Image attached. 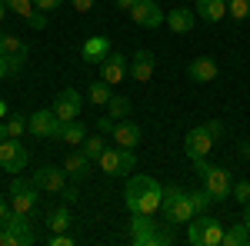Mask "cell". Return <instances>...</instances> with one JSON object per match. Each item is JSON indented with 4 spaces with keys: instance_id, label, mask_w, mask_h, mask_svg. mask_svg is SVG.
Returning <instances> with one entry per match:
<instances>
[{
    "instance_id": "4",
    "label": "cell",
    "mask_w": 250,
    "mask_h": 246,
    "mask_svg": "<svg viewBox=\"0 0 250 246\" xmlns=\"http://www.w3.org/2000/svg\"><path fill=\"white\" fill-rule=\"evenodd\" d=\"M160 213H164V220L167 223H190L193 216H197V209L190 207V196H187V189L170 183V187H164V200H160Z\"/></svg>"
},
{
    "instance_id": "19",
    "label": "cell",
    "mask_w": 250,
    "mask_h": 246,
    "mask_svg": "<svg viewBox=\"0 0 250 246\" xmlns=\"http://www.w3.org/2000/svg\"><path fill=\"white\" fill-rule=\"evenodd\" d=\"M110 50H114V47H110V37H87L83 47H80V57L87 60V63H100Z\"/></svg>"
},
{
    "instance_id": "48",
    "label": "cell",
    "mask_w": 250,
    "mask_h": 246,
    "mask_svg": "<svg viewBox=\"0 0 250 246\" xmlns=\"http://www.w3.org/2000/svg\"><path fill=\"white\" fill-rule=\"evenodd\" d=\"M3 37H7V34H3V30H0V43H3Z\"/></svg>"
},
{
    "instance_id": "17",
    "label": "cell",
    "mask_w": 250,
    "mask_h": 246,
    "mask_svg": "<svg viewBox=\"0 0 250 246\" xmlns=\"http://www.w3.org/2000/svg\"><path fill=\"white\" fill-rule=\"evenodd\" d=\"M217 74H220V67L213 57H193L187 63V76L193 83H210V80H217Z\"/></svg>"
},
{
    "instance_id": "41",
    "label": "cell",
    "mask_w": 250,
    "mask_h": 246,
    "mask_svg": "<svg viewBox=\"0 0 250 246\" xmlns=\"http://www.w3.org/2000/svg\"><path fill=\"white\" fill-rule=\"evenodd\" d=\"M207 127H210V133H213V136H217V140L224 136V120H210Z\"/></svg>"
},
{
    "instance_id": "45",
    "label": "cell",
    "mask_w": 250,
    "mask_h": 246,
    "mask_svg": "<svg viewBox=\"0 0 250 246\" xmlns=\"http://www.w3.org/2000/svg\"><path fill=\"white\" fill-rule=\"evenodd\" d=\"M244 227L250 229V203H244Z\"/></svg>"
},
{
    "instance_id": "2",
    "label": "cell",
    "mask_w": 250,
    "mask_h": 246,
    "mask_svg": "<svg viewBox=\"0 0 250 246\" xmlns=\"http://www.w3.org/2000/svg\"><path fill=\"white\" fill-rule=\"evenodd\" d=\"M130 243L134 246H173L177 233H173V223H167V220L157 223L147 213H134V220H130Z\"/></svg>"
},
{
    "instance_id": "14",
    "label": "cell",
    "mask_w": 250,
    "mask_h": 246,
    "mask_svg": "<svg viewBox=\"0 0 250 246\" xmlns=\"http://www.w3.org/2000/svg\"><path fill=\"white\" fill-rule=\"evenodd\" d=\"M110 143L127 147V150H137V147L144 143V130H140V123H134V120H117L114 130H110Z\"/></svg>"
},
{
    "instance_id": "26",
    "label": "cell",
    "mask_w": 250,
    "mask_h": 246,
    "mask_svg": "<svg viewBox=\"0 0 250 246\" xmlns=\"http://www.w3.org/2000/svg\"><path fill=\"white\" fill-rule=\"evenodd\" d=\"M23 60L27 57H10V54L0 50V83H3L7 76H17L20 70H23Z\"/></svg>"
},
{
    "instance_id": "27",
    "label": "cell",
    "mask_w": 250,
    "mask_h": 246,
    "mask_svg": "<svg viewBox=\"0 0 250 246\" xmlns=\"http://www.w3.org/2000/svg\"><path fill=\"white\" fill-rule=\"evenodd\" d=\"M107 116H114V120H127V116H130V100L120 96V94H114L110 100H107Z\"/></svg>"
},
{
    "instance_id": "10",
    "label": "cell",
    "mask_w": 250,
    "mask_h": 246,
    "mask_svg": "<svg viewBox=\"0 0 250 246\" xmlns=\"http://www.w3.org/2000/svg\"><path fill=\"white\" fill-rule=\"evenodd\" d=\"M213 143H217V136L210 133V127L200 123V127L187 130V136H184V153H187L190 160H200V156H207V153L213 150Z\"/></svg>"
},
{
    "instance_id": "13",
    "label": "cell",
    "mask_w": 250,
    "mask_h": 246,
    "mask_svg": "<svg viewBox=\"0 0 250 246\" xmlns=\"http://www.w3.org/2000/svg\"><path fill=\"white\" fill-rule=\"evenodd\" d=\"M50 110L67 123V120H77L80 110H83V96H80V90H70V87H63L57 96H54V103H50Z\"/></svg>"
},
{
    "instance_id": "33",
    "label": "cell",
    "mask_w": 250,
    "mask_h": 246,
    "mask_svg": "<svg viewBox=\"0 0 250 246\" xmlns=\"http://www.w3.org/2000/svg\"><path fill=\"white\" fill-rule=\"evenodd\" d=\"M227 14L233 20H247L250 17V0H227Z\"/></svg>"
},
{
    "instance_id": "29",
    "label": "cell",
    "mask_w": 250,
    "mask_h": 246,
    "mask_svg": "<svg viewBox=\"0 0 250 246\" xmlns=\"http://www.w3.org/2000/svg\"><path fill=\"white\" fill-rule=\"evenodd\" d=\"M114 96V90H110V83L107 80H94L90 83V103H97V107H107V100Z\"/></svg>"
},
{
    "instance_id": "6",
    "label": "cell",
    "mask_w": 250,
    "mask_h": 246,
    "mask_svg": "<svg viewBox=\"0 0 250 246\" xmlns=\"http://www.w3.org/2000/svg\"><path fill=\"white\" fill-rule=\"evenodd\" d=\"M97 167L104 176H127V173L137 167V156L134 150H127V147H107V150L100 153V160H97Z\"/></svg>"
},
{
    "instance_id": "34",
    "label": "cell",
    "mask_w": 250,
    "mask_h": 246,
    "mask_svg": "<svg viewBox=\"0 0 250 246\" xmlns=\"http://www.w3.org/2000/svg\"><path fill=\"white\" fill-rule=\"evenodd\" d=\"M230 196L240 203V207H244V203H250V180H233Z\"/></svg>"
},
{
    "instance_id": "12",
    "label": "cell",
    "mask_w": 250,
    "mask_h": 246,
    "mask_svg": "<svg viewBox=\"0 0 250 246\" xmlns=\"http://www.w3.org/2000/svg\"><path fill=\"white\" fill-rule=\"evenodd\" d=\"M97 67H100V80H107L110 87L124 83V80L130 76V60L124 57V54H117V50H110V54L100 60Z\"/></svg>"
},
{
    "instance_id": "44",
    "label": "cell",
    "mask_w": 250,
    "mask_h": 246,
    "mask_svg": "<svg viewBox=\"0 0 250 246\" xmlns=\"http://www.w3.org/2000/svg\"><path fill=\"white\" fill-rule=\"evenodd\" d=\"M7 213H10V200H7V196H3V193H0V220H3V216H7Z\"/></svg>"
},
{
    "instance_id": "15",
    "label": "cell",
    "mask_w": 250,
    "mask_h": 246,
    "mask_svg": "<svg viewBox=\"0 0 250 246\" xmlns=\"http://www.w3.org/2000/svg\"><path fill=\"white\" fill-rule=\"evenodd\" d=\"M34 183H37V189H43V193H63L67 189V173H63V167H40V170H34Z\"/></svg>"
},
{
    "instance_id": "38",
    "label": "cell",
    "mask_w": 250,
    "mask_h": 246,
    "mask_svg": "<svg viewBox=\"0 0 250 246\" xmlns=\"http://www.w3.org/2000/svg\"><path fill=\"white\" fill-rule=\"evenodd\" d=\"M94 3H97V0H70V7H74L77 14H90V10H94Z\"/></svg>"
},
{
    "instance_id": "30",
    "label": "cell",
    "mask_w": 250,
    "mask_h": 246,
    "mask_svg": "<svg viewBox=\"0 0 250 246\" xmlns=\"http://www.w3.org/2000/svg\"><path fill=\"white\" fill-rule=\"evenodd\" d=\"M187 196H190V207L197 209V213H207L210 203H217L210 193H207V187H204V189H187Z\"/></svg>"
},
{
    "instance_id": "31",
    "label": "cell",
    "mask_w": 250,
    "mask_h": 246,
    "mask_svg": "<svg viewBox=\"0 0 250 246\" xmlns=\"http://www.w3.org/2000/svg\"><path fill=\"white\" fill-rule=\"evenodd\" d=\"M3 3H7V10H10V14H17V17H23V20H30L34 14H37L34 0H3Z\"/></svg>"
},
{
    "instance_id": "22",
    "label": "cell",
    "mask_w": 250,
    "mask_h": 246,
    "mask_svg": "<svg viewBox=\"0 0 250 246\" xmlns=\"http://www.w3.org/2000/svg\"><path fill=\"white\" fill-rule=\"evenodd\" d=\"M224 220H217L210 213H204V246H220L224 243Z\"/></svg>"
},
{
    "instance_id": "37",
    "label": "cell",
    "mask_w": 250,
    "mask_h": 246,
    "mask_svg": "<svg viewBox=\"0 0 250 246\" xmlns=\"http://www.w3.org/2000/svg\"><path fill=\"white\" fill-rule=\"evenodd\" d=\"M34 7L43 10V14H50V10H60L63 7V0H34Z\"/></svg>"
},
{
    "instance_id": "42",
    "label": "cell",
    "mask_w": 250,
    "mask_h": 246,
    "mask_svg": "<svg viewBox=\"0 0 250 246\" xmlns=\"http://www.w3.org/2000/svg\"><path fill=\"white\" fill-rule=\"evenodd\" d=\"M77 200H80V193H77L74 187H67V189H63V203H77Z\"/></svg>"
},
{
    "instance_id": "5",
    "label": "cell",
    "mask_w": 250,
    "mask_h": 246,
    "mask_svg": "<svg viewBox=\"0 0 250 246\" xmlns=\"http://www.w3.org/2000/svg\"><path fill=\"white\" fill-rule=\"evenodd\" d=\"M3 227H7V240H3V246H34L37 243L34 216H27V213L10 209V213L3 216Z\"/></svg>"
},
{
    "instance_id": "39",
    "label": "cell",
    "mask_w": 250,
    "mask_h": 246,
    "mask_svg": "<svg viewBox=\"0 0 250 246\" xmlns=\"http://www.w3.org/2000/svg\"><path fill=\"white\" fill-rule=\"evenodd\" d=\"M27 23H30V27H34V30H43V27H47V14H43V10H37V14H34V17L27 20Z\"/></svg>"
},
{
    "instance_id": "11",
    "label": "cell",
    "mask_w": 250,
    "mask_h": 246,
    "mask_svg": "<svg viewBox=\"0 0 250 246\" xmlns=\"http://www.w3.org/2000/svg\"><path fill=\"white\" fill-rule=\"evenodd\" d=\"M130 20H134L137 27H147V30H157V27H164V7L157 3V0H137L134 10H130Z\"/></svg>"
},
{
    "instance_id": "20",
    "label": "cell",
    "mask_w": 250,
    "mask_h": 246,
    "mask_svg": "<svg viewBox=\"0 0 250 246\" xmlns=\"http://www.w3.org/2000/svg\"><path fill=\"white\" fill-rule=\"evenodd\" d=\"M130 76H134L137 83H147L154 76V54L150 50H137L134 54V60H130Z\"/></svg>"
},
{
    "instance_id": "25",
    "label": "cell",
    "mask_w": 250,
    "mask_h": 246,
    "mask_svg": "<svg viewBox=\"0 0 250 246\" xmlns=\"http://www.w3.org/2000/svg\"><path fill=\"white\" fill-rule=\"evenodd\" d=\"M80 153H83V156H90V160H100V153L107 150V140H104V136H100V133H94V136H90V133H87V140H83V143H80L77 147Z\"/></svg>"
},
{
    "instance_id": "1",
    "label": "cell",
    "mask_w": 250,
    "mask_h": 246,
    "mask_svg": "<svg viewBox=\"0 0 250 246\" xmlns=\"http://www.w3.org/2000/svg\"><path fill=\"white\" fill-rule=\"evenodd\" d=\"M160 200H164V187L157 183L154 176L137 173V176L127 180L124 203H127V209H130V216H134V213H147V216H154L157 209H160Z\"/></svg>"
},
{
    "instance_id": "43",
    "label": "cell",
    "mask_w": 250,
    "mask_h": 246,
    "mask_svg": "<svg viewBox=\"0 0 250 246\" xmlns=\"http://www.w3.org/2000/svg\"><path fill=\"white\" fill-rule=\"evenodd\" d=\"M117 3V10H127V14H130V10H134V3L137 0H114Z\"/></svg>"
},
{
    "instance_id": "23",
    "label": "cell",
    "mask_w": 250,
    "mask_h": 246,
    "mask_svg": "<svg viewBox=\"0 0 250 246\" xmlns=\"http://www.w3.org/2000/svg\"><path fill=\"white\" fill-rule=\"evenodd\" d=\"M87 140V127L80 123V120H67L63 123V130H60V140L57 143H67V147H80Z\"/></svg>"
},
{
    "instance_id": "24",
    "label": "cell",
    "mask_w": 250,
    "mask_h": 246,
    "mask_svg": "<svg viewBox=\"0 0 250 246\" xmlns=\"http://www.w3.org/2000/svg\"><path fill=\"white\" fill-rule=\"evenodd\" d=\"M250 243V229L244 227V220L240 223H230V227L224 229V243L220 246H247Z\"/></svg>"
},
{
    "instance_id": "36",
    "label": "cell",
    "mask_w": 250,
    "mask_h": 246,
    "mask_svg": "<svg viewBox=\"0 0 250 246\" xmlns=\"http://www.w3.org/2000/svg\"><path fill=\"white\" fill-rule=\"evenodd\" d=\"M47 243H50V246H74L77 240H74V236H67V229H63V233H54V236H47Z\"/></svg>"
},
{
    "instance_id": "32",
    "label": "cell",
    "mask_w": 250,
    "mask_h": 246,
    "mask_svg": "<svg viewBox=\"0 0 250 246\" xmlns=\"http://www.w3.org/2000/svg\"><path fill=\"white\" fill-rule=\"evenodd\" d=\"M0 50H3V54H10V57H27V43H23L20 37H14V34H7V37H3Z\"/></svg>"
},
{
    "instance_id": "47",
    "label": "cell",
    "mask_w": 250,
    "mask_h": 246,
    "mask_svg": "<svg viewBox=\"0 0 250 246\" xmlns=\"http://www.w3.org/2000/svg\"><path fill=\"white\" fill-rule=\"evenodd\" d=\"M3 140H7V127L0 123V143H3Z\"/></svg>"
},
{
    "instance_id": "7",
    "label": "cell",
    "mask_w": 250,
    "mask_h": 246,
    "mask_svg": "<svg viewBox=\"0 0 250 246\" xmlns=\"http://www.w3.org/2000/svg\"><path fill=\"white\" fill-rule=\"evenodd\" d=\"M27 160H30V153L20 143V136H7V140L0 143V170H7L10 176H17V173L27 167Z\"/></svg>"
},
{
    "instance_id": "21",
    "label": "cell",
    "mask_w": 250,
    "mask_h": 246,
    "mask_svg": "<svg viewBox=\"0 0 250 246\" xmlns=\"http://www.w3.org/2000/svg\"><path fill=\"white\" fill-rule=\"evenodd\" d=\"M227 14V0H197V17L207 23H220Z\"/></svg>"
},
{
    "instance_id": "18",
    "label": "cell",
    "mask_w": 250,
    "mask_h": 246,
    "mask_svg": "<svg viewBox=\"0 0 250 246\" xmlns=\"http://www.w3.org/2000/svg\"><path fill=\"white\" fill-rule=\"evenodd\" d=\"M164 23L170 27L173 34H190L193 27H197V10H190V7H173Z\"/></svg>"
},
{
    "instance_id": "28",
    "label": "cell",
    "mask_w": 250,
    "mask_h": 246,
    "mask_svg": "<svg viewBox=\"0 0 250 246\" xmlns=\"http://www.w3.org/2000/svg\"><path fill=\"white\" fill-rule=\"evenodd\" d=\"M47 227L54 229V233H63V229L70 227V209L67 207H54L47 213Z\"/></svg>"
},
{
    "instance_id": "3",
    "label": "cell",
    "mask_w": 250,
    "mask_h": 246,
    "mask_svg": "<svg viewBox=\"0 0 250 246\" xmlns=\"http://www.w3.org/2000/svg\"><path fill=\"white\" fill-rule=\"evenodd\" d=\"M193 170H197V176L204 180L207 193H210L217 203L230 196V189H233V173L227 170V167H213V163H207V156H200V160H193Z\"/></svg>"
},
{
    "instance_id": "35",
    "label": "cell",
    "mask_w": 250,
    "mask_h": 246,
    "mask_svg": "<svg viewBox=\"0 0 250 246\" xmlns=\"http://www.w3.org/2000/svg\"><path fill=\"white\" fill-rule=\"evenodd\" d=\"M3 127H7V136H20V133L27 130V116L23 114H10V120H7Z\"/></svg>"
},
{
    "instance_id": "46",
    "label": "cell",
    "mask_w": 250,
    "mask_h": 246,
    "mask_svg": "<svg viewBox=\"0 0 250 246\" xmlns=\"http://www.w3.org/2000/svg\"><path fill=\"white\" fill-rule=\"evenodd\" d=\"M7 17V3H3V0H0V20Z\"/></svg>"
},
{
    "instance_id": "8",
    "label": "cell",
    "mask_w": 250,
    "mask_h": 246,
    "mask_svg": "<svg viewBox=\"0 0 250 246\" xmlns=\"http://www.w3.org/2000/svg\"><path fill=\"white\" fill-rule=\"evenodd\" d=\"M37 183L34 180H14L10 183V209H17V213H27V216H34L37 213Z\"/></svg>"
},
{
    "instance_id": "16",
    "label": "cell",
    "mask_w": 250,
    "mask_h": 246,
    "mask_svg": "<svg viewBox=\"0 0 250 246\" xmlns=\"http://www.w3.org/2000/svg\"><path fill=\"white\" fill-rule=\"evenodd\" d=\"M90 170H94V160H90V156H83L80 150H74V153H67V156H63V173H67V180H70V183L87 180Z\"/></svg>"
},
{
    "instance_id": "40",
    "label": "cell",
    "mask_w": 250,
    "mask_h": 246,
    "mask_svg": "<svg viewBox=\"0 0 250 246\" xmlns=\"http://www.w3.org/2000/svg\"><path fill=\"white\" fill-rule=\"evenodd\" d=\"M114 123H117L114 116H100V120H97V130H100V133H110V130H114Z\"/></svg>"
},
{
    "instance_id": "9",
    "label": "cell",
    "mask_w": 250,
    "mask_h": 246,
    "mask_svg": "<svg viewBox=\"0 0 250 246\" xmlns=\"http://www.w3.org/2000/svg\"><path fill=\"white\" fill-rule=\"evenodd\" d=\"M27 130L34 133V136H43V140H60L63 120L54 110H37V114L27 116Z\"/></svg>"
},
{
    "instance_id": "49",
    "label": "cell",
    "mask_w": 250,
    "mask_h": 246,
    "mask_svg": "<svg viewBox=\"0 0 250 246\" xmlns=\"http://www.w3.org/2000/svg\"><path fill=\"white\" fill-rule=\"evenodd\" d=\"M247 160H250V156H247Z\"/></svg>"
}]
</instances>
